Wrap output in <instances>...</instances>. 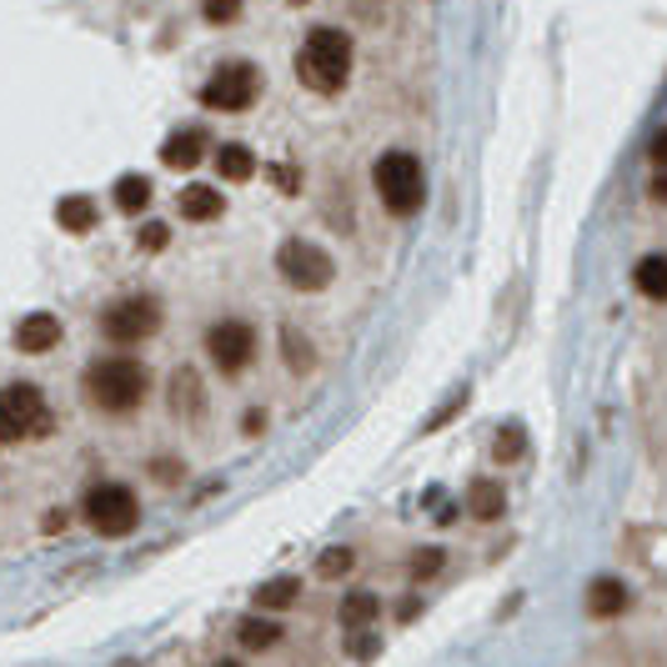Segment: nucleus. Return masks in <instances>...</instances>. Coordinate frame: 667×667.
Returning <instances> with one entry per match:
<instances>
[{"label":"nucleus","mask_w":667,"mask_h":667,"mask_svg":"<svg viewBox=\"0 0 667 667\" xmlns=\"http://www.w3.org/2000/svg\"><path fill=\"white\" fill-rule=\"evenodd\" d=\"M351 76V41L347 31H331V25H317V31L301 41L296 51V81L317 96H337Z\"/></svg>","instance_id":"nucleus-1"},{"label":"nucleus","mask_w":667,"mask_h":667,"mask_svg":"<svg viewBox=\"0 0 667 667\" xmlns=\"http://www.w3.org/2000/svg\"><path fill=\"white\" fill-rule=\"evenodd\" d=\"M81 387H86V396L100 406V412H131V406H141L146 392H151V372H146L136 357H100L86 367Z\"/></svg>","instance_id":"nucleus-2"},{"label":"nucleus","mask_w":667,"mask_h":667,"mask_svg":"<svg viewBox=\"0 0 667 667\" xmlns=\"http://www.w3.org/2000/svg\"><path fill=\"white\" fill-rule=\"evenodd\" d=\"M55 432V416L31 382L0 387V442H41Z\"/></svg>","instance_id":"nucleus-3"},{"label":"nucleus","mask_w":667,"mask_h":667,"mask_svg":"<svg viewBox=\"0 0 667 667\" xmlns=\"http://www.w3.org/2000/svg\"><path fill=\"white\" fill-rule=\"evenodd\" d=\"M372 181H377V197H382V207L392 211V216H412V211L422 207V197H427L422 161H416L412 151H387L382 161H377Z\"/></svg>","instance_id":"nucleus-4"},{"label":"nucleus","mask_w":667,"mask_h":667,"mask_svg":"<svg viewBox=\"0 0 667 667\" xmlns=\"http://www.w3.org/2000/svg\"><path fill=\"white\" fill-rule=\"evenodd\" d=\"M156 327H161V301L156 296H120L100 311V331L116 347H136V341L156 337Z\"/></svg>","instance_id":"nucleus-5"},{"label":"nucleus","mask_w":667,"mask_h":667,"mask_svg":"<svg viewBox=\"0 0 667 667\" xmlns=\"http://www.w3.org/2000/svg\"><path fill=\"white\" fill-rule=\"evenodd\" d=\"M86 522L96 527L100 537H126V532H136V522H141V502H136L131 487L100 481V487L86 493Z\"/></svg>","instance_id":"nucleus-6"},{"label":"nucleus","mask_w":667,"mask_h":667,"mask_svg":"<svg viewBox=\"0 0 667 667\" xmlns=\"http://www.w3.org/2000/svg\"><path fill=\"white\" fill-rule=\"evenodd\" d=\"M276 272H282L286 286H296V292H321L337 266H331V256L321 252V246L292 236V241H282V252H276Z\"/></svg>","instance_id":"nucleus-7"},{"label":"nucleus","mask_w":667,"mask_h":667,"mask_svg":"<svg viewBox=\"0 0 667 667\" xmlns=\"http://www.w3.org/2000/svg\"><path fill=\"white\" fill-rule=\"evenodd\" d=\"M256 91H262V76H256L252 61H226V66H216V76L207 81V91H201V100H207L211 110H246L256 100Z\"/></svg>","instance_id":"nucleus-8"},{"label":"nucleus","mask_w":667,"mask_h":667,"mask_svg":"<svg viewBox=\"0 0 667 667\" xmlns=\"http://www.w3.org/2000/svg\"><path fill=\"white\" fill-rule=\"evenodd\" d=\"M207 351H211V361H216V372L236 377L241 367L256 357V331L246 327V321L226 317V321H216V327L207 331Z\"/></svg>","instance_id":"nucleus-9"},{"label":"nucleus","mask_w":667,"mask_h":667,"mask_svg":"<svg viewBox=\"0 0 667 667\" xmlns=\"http://www.w3.org/2000/svg\"><path fill=\"white\" fill-rule=\"evenodd\" d=\"M55 341H61V321H55L51 311H31V317H21V327H15V347H21L25 357L55 351Z\"/></svg>","instance_id":"nucleus-10"},{"label":"nucleus","mask_w":667,"mask_h":667,"mask_svg":"<svg viewBox=\"0 0 667 667\" xmlns=\"http://www.w3.org/2000/svg\"><path fill=\"white\" fill-rule=\"evenodd\" d=\"M207 156V131H176V136H166V146H161V161L171 166V171H191V166Z\"/></svg>","instance_id":"nucleus-11"},{"label":"nucleus","mask_w":667,"mask_h":667,"mask_svg":"<svg viewBox=\"0 0 667 667\" xmlns=\"http://www.w3.org/2000/svg\"><path fill=\"white\" fill-rule=\"evenodd\" d=\"M467 512L477 517V522H497V517L507 512V493H502V481L493 477H477L467 487Z\"/></svg>","instance_id":"nucleus-12"},{"label":"nucleus","mask_w":667,"mask_h":667,"mask_svg":"<svg viewBox=\"0 0 667 667\" xmlns=\"http://www.w3.org/2000/svg\"><path fill=\"white\" fill-rule=\"evenodd\" d=\"M587 613H592V617H617V613H627V582L597 578V582L587 587Z\"/></svg>","instance_id":"nucleus-13"},{"label":"nucleus","mask_w":667,"mask_h":667,"mask_svg":"<svg viewBox=\"0 0 667 667\" xmlns=\"http://www.w3.org/2000/svg\"><path fill=\"white\" fill-rule=\"evenodd\" d=\"M201 406H207V396H201V377L191 372V367H181V372L171 377V412H176V416H191V422H197Z\"/></svg>","instance_id":"nucleus-14"},{"label":"nucleus","mask_w":667,"mask_h":667,"mask_svg":"<svg viewBox=\"0 0 667 667\" xmlns=\"http://www.w3.org/2000/svg\"><path fill=\"white\" fill-rule=\"evenodd\" d=\"M221 211H226V201H221L216 187H187L181 191V216L187 221H216Z\"/></svg>","instance_id":"nucleus-15"},{"label":"nucleus","mask_w":667,"mask_h":667,"mask_svg":"<svg viewBox=\"0 0 667 667\" xmlns=\"http://www.w3.org/2000/svg\"><path fill=\"white\" fill-rule=\"evenodd\" d=\"M377 613H382L377 592H347V602H341V627L347 633H367V623H377Z\"/></svg>","instance_id":"nucleus-16"},{"label":"nucleus","mask_w":667,"mask_h":667,"mask_svg":"<svg viewBox=\"0 0 667 667\" xmlns=\"http://www.w3.org/2000/svg\"><path fill=\"white\" fill-rule=\"evenodd\" d=\"M633 282H637V292L647 296V301H667V256H643L637 262V272H633Z\"/></svg>","instance_id":"nucleus-17"},{"label":"nucleus","mask_w":667,"mask_h":667,"mask_svg":"<svg viewBox=\"0 0 667 667\" xmlns=\"http://www.w3.org/2000/svg\"><path fill=\"white\" fill-rule=\"evenodd\" d=\"M55 221H61L66 231H76V236H81V231H96V201L81 197V191H76V197H61Z\"/></svg>","instance_id":"nucleus-18"},{"label":"nucleus","mask_w":667,"mask_h":667,"mask_svg":"<svg viewBox=\"0 0 667 667\" xmlns=\"http://www.w3.org/2000/svg\"><path fill=\"white\" fill-rule=\"evenodd\" d=\"M216 171L226 176V181H246V176L256 171V156L246 151V146L226 141V146H216Z\"/></svg>","instance_id":"nucleus-19"},{"label":"nucleus","mask_w":667,"mask_h":667,"mask_svg":"<svg viewBox=\"0 0 667 667\" xmlns=\"http://www.w3.org/2000/svg\"><path fill=\"white\" fill-rule=\"evenodd\" d=\"M296 592H301V582L296 578H272L256 587V607H266V613H282V607H292Z\"/></svg>","instance_id":"nucleus-20"},{"label":"nucleus","mask_w":667,"mask_h":667,"mask_svg":"<svg viewBox=\"0 0 667 667\" xmlns=\"http://www.w3.org/2000/svg\"><path fill=\"white\" fill-rule=\"evenodd\" d=\"M116 207L120 211H146L151 207V181H146V176H120L116 181Z\"/></svg>","instance_id":"nucleus-21"},{"label":"nucleus","mask_w":667,"mask_h":667,"mask_svg":"<svg viewBox=\"0 0 667 667\" xmlns=\"http://www.w3.org/2000/svg\"><path fill=\"white\" fill-rule=\"evenodd\" d=\"M236 637H241V647H272L276 637H282V627L266 623V617H246V623L236 627Z\"/></svg>","instance_id":"nucleus-22"},{"label":"nucleus","mask_w":667,"mask_h":667,"mask_svg":"<svg viewBox=\"0 0 667 667\" xmlns=\"http://www.w3.org/2000/svg\"><path fill=\"white\" fill-rule=\"evenodd\" d=\"M282 347H286V367H292V372H311V341L301 337V331L286 327L282 331Z\"/></svg>","instance_id":"nucleus-23"},{"label":"nucleus","mask_w":667,"mask_h":667,"mask_svg":"<svg viewBox=\"0 0 667 667\" xmlns=\"http://www.w3.org/2000/svg\"><path fill=\"white\" fill-rule=\"evenodd\" d=\"M522 452H527V437H522V427H517V422H512V427H502V437H497L493 457H497V462H517V457H522Z\"/></svg>","instance_id":"nucleus-24"},{"label":"nucleus","mask_w":667,"mask_h":667,"mask_svg":"<svg viewBox=\"0 0 667 667\" xmlns=\"http://www.w3.org/2000/svg\"><path fill=\"white\" fill-rule=\"evenodd\" d=\"M201 15H207L211 25H231L241 15V0H201Z\"/></svg>","instance_id":"nucleus-25"},{"label":"nucleus","mask_w":667,"mask_h":667,"mask_svg":"<svg viewBox=\"0 0 667 667\" xmlns=\"http://www.w3.org/2000/svg\"><path fill=\"white\" fill-rule=\"evenodd\" d=\"M351 562H357V558H351V548H331L327 558L317 562V572H321V578H341V572H351Z\"/></svg>","instance_id":"nucleus-26"},{"label":"nucleus","mask_w":667,"mask_h":667,"mask_svg":"<svg viewBox=\"0 0 667 667\" xmlns=\"http://www.w3.org/2000/svg\"><path fill=\"white\" fill-rule=\"evenodd\" d=\"M437 568H442V552H437V548H422V558H412V578H416V582L432 578Z\"/></svg>","instance_id":"nucleus-27"},{"label":"nucleus","mask_w":667,"mask_h":667,"mask_svg":"<svg viewBox=\"0 0 667 667\" xmlns=\"http://www.w3.org/2000/svg\"><path fill=\"white\" fill-rule=\"evenodd\" d=\"M166 241H171V236H166L161 221H146V226H141V246H146V252H161Z\"/></svg>","instance_id":"nucleus-28"},{"label":"nucleus","mask_w":667,"mask_h":667,"mask_svg":"<svg viewBox=\"0 0 667 667\" xmlns=\"http://www.w3.org/2000/svg\"><path fill=\"white\" fill-rule=\"evenodd\" d=\"M653 161H657V166H667V126L653 136Z\"/></svg>","instance_id":"nucleus-29"},{"label":"nucleus","mask_w":667,"mask_h":667,"mask_svg":"<svg viewBox=\"0 0 667 667\" xmlns=\"http://www.w3.org/2000/svg\"><path fill=\"white\" fill-rule=\"evenodd\" d=\"M276 187H282V191H292V187H296V176H292V166H276Z\"/></svg>","instance_id":"nucleus-30"},{"label":"nucleus","mask_w":667,"mask_h":667,"mask_svg":"<svg viewBox=\"0 0 667 667\" xmlns=\"http://www.w3.org/2000/svg\"><path fill=\"white\" fill-rule=\"evenodd\" d=\"M653 201H667V176H657V181H653Z\"/></svg>","instance_id":"nucleus-31"},{"label":"nucleus","mask_w":667,"mask_h":667,"mask_svg":"<svg viewBox=\"0 0 667 667\" xmlns=\"http://www.w3.org/2000/svg\"><path fill=\"white\" fill-rule=\"evenodd\" d=\"M292 6H301V0H292Z\"/></svg>","instance_id":"nucleus-32"}]
</instances>
